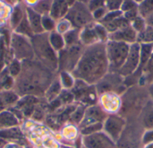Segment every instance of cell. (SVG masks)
Wrapping results in <instances>:
<instances>
[{
	"label": "cell",
	"mask_w": 153,
	"mask_h": 148,
	"mask_svg": "<svg viewBox=\"0 0 153 148\" xmlns=\"http://www.w3.org/2000/svg\"><path fill=\"white\" fill-rule=\"evenodd\" d=\"M103 130V123H96L81 129L82 136H89Z\"/></svg>",
	"instance_id": "39"
},
{
	"label": "cell",
	"mask_w": 153,
	"mask_h": 148,
	"mask_svg": "<svg viewBox=\"0 0 153 148\" xmlns=\"http://www.w3.org/2000/svg\"><path fill=\"white\" fill-rule=\"evenodd\" d=\"M136 8H138V3L135 2L134 0H123L120 11L123 13H125L126 12H129Z\"/></svg>",
	"instance_id": "42"
},
{
	"label": "cell",
	"mask_w": 153,
	"mask_h": 148,
	"mask_svg": "<svg viewBox=\"0 0 153 148\" xmlns=\"http://www.w3.org/2000/svg\"><path fill=\"white\" fill-rule=\"evenodd\" d=\"M10 42L12 51L15 56V59L24 61L31 60L34 58L33 48L30 38L14 32L11 37Z\"/></svg>",
	"instance_id": "11"
},
{
	"label": "cell",
	"mask_w": 153,
	"mask_h": 148,
	"mask_svg": "<svg viewBox=\"0 0 153 148\" xmlns=\"http://www.w3.org/2000/svg\"><path fill=\"white\" fill-rule=\"evenodd\" d=\"M24 15H25V13L23 12L22 6L16 5L13 8V11L12 16H11V26H12V28H13L15 29L16 27L19 25V23L22 21Z\"/></svg>",
	"instance_id": "32"
},
{
	"label": "cell",
	"mask_w": 153,
	"mask_h": 148,
	"mask_svg": "<svg viewBox=\"0 0 153 148\" xmlns=\"http://www.w3.org/2000/svg\"><path fill=\"white\" fill-rule=\"evenodd\" d=\"M137 35L138 33L133 29V27L130 24V26L126 28H124L116 32L110 33L109 40L123 42V43L132 45V44L137 43Z\"/></svg>",
	"instance_id": "17"
},
{
	"label": "cell",
	"mask_w": 153,
	"mask_h": 148,
	"mask_svg": "<svg viewBox=\"0 0 153 148\" xmlns=\"http://www.w3.org/2000/svg\"><path fill=\"white\" fill-rule=\"evenodd\" d=\"M131 45L108 40L106 43V53L109 64V71L118 72L124 65L126 57L129 54Z\"/></svg>",
	"instance_id": "6"
},
{
	"label": "cell",
	"mask_w": 153,
	"mask_h": 148,
	"mask_svg": "<svg viewBox=\"0 0 153 148\" xmlns=\"http://www.w3.org/2000/svg\"><path fill=\"white\" fill-rule=\"evenodd\" d=\"M152 83H153V54L143 71L139 85L147 87Z\"/></svg>",
	"instance_id": "24"
},
{
	"label": "cell",
	"mask_w": 153,
	"mask_h": 148,
	"mask_svg": "<svg viewBox=\"0 0 153 148\" xmlns=\"http://www.w3.org/2000/svg\"><path fill=\"white\" fill-rule=\"evenodd\" d=\"M94 24L95 22L82 28L80 30V42L84 47L100 43L99 40Z\"/></svg>",
	"instance_id": "18"
},
{
	"label": "cell",
	"mask_w": 153,
	"mask_h": 148,
	"mask_svg": "<svg viewBox=\"0 0 153 148\" xmlns=\"http://www.w3.org/2000/svg\"><path fill=\"white\" fill-rule=\"evenodd\" d=\"M48 39H49V43H50L51 46L57 53L60 52L61 50H63L65 47L64 36L62 34L56 32V30L51 31V32L48 33Z\"/></svg>",
	"instance_id": "25"
},
{
	"label": "cell",
	"mask_w": 153,
	"mask_h": 148,
	"mask_svg": "<svg viewBox=\"0 0 153 148\" xmlns=\"http://www.w3.org/2000/svg\"><path fill=\"white\" fill-rule=\"evenodd\" d=\"M99 95L106 92H115L122 96L128 88L125 84V78L118 72L108 71L95 84Z\"/></svg>",
	"instance_id": "9"
},
{
	"label": "cell",
	"mask_w": 153,
	"mask_h": 148,
	"mask_svg": "<svg viewBox=\"0 0 153 148\" xmlns=\"http://www.w3.org/2000/svg\"><path fill=\"white\" fill-rule=\"evenodd\" d=\"M87 107L88 106H86L84 105H82V104H79L78 105H76V108L74 109V111L73 112V113L70 116L71 121L74 123L80 125V123L82 122V119L84 117L85 111H86Z\"/></svg>",
	"instance_id": "31"
},
{
	"label": "cell",
	"mask_w": 153,
	"mask_h": 148,
	"mask_svg": "<svg viewBox=\"0 0 153 148\" xmlns=\"http://www.w3.org/2000/svg\"><path fill=\"white\" fill-rule=\"evenodd\" d=\"M143 148H153V143H151V144H149V145L144 146Z\"/></svg>",
	"instance_id": "55"
},
{
	"label": "cell",
	"mask_w": 153,
	"mask_h": 148,
	"mask_svg": "<svg viewBox=\"0 0 153 148\" xmlns=\"http://www.w3.org/2000/svg\"><path fill=\"white\" fill-rule=\"evenodd\" d=\"M142 142H143V146H146L149 145L151 143H153V130H145L143 134V138H142Z\"/></svg>",
	"instance_id": "46"
},
{
	"label": "cell",
	"mask_w": 153,
	"mask_h": 148,
	"mask_svg": "<svg viewBox=\"0 0 153 148\" xmlns=\"http://www.w3.org/2000/svg\"><path fill=\"white\" fill-rule=\"evenodd\" d=\"M26 15L29 20V22L30 24V27L32 29V31L35 34H40L45 32L44 29L42 27V22H41V18L42 15L35 12L32 7H27L26 8Z\"/></svg>",
	"instance_id": "21"
},
{
	"label": "cell",
	"mask_w": 153,
	"mask_h": 148,
	"mask_svg": "<svg viewBox=\"0 0 153 148\" xmlns=\"http://www.w3.org/2000/svg\"><path fill=\"white\" fill-rule=\"evenodd\" d=\"M21 70H22V63L19 62V60H17V59L13 60V62L10 63L9 68H8V71H9L11 77L16 78L20 74Z\"/></svg>",
	"instance_id": "41"
},
{
	"label": "cell",
	"mask_w": 153,
	"mask_h": 148,
	"mask_svg": "<svg viewBox=\"0 0 153 148\" xmlns=\"http://www.w3.org/2000/svg\"><path fill=\"white\" fill-rule=\"evenodd\" d=\"M63 91V88L61 86V83L59 81L58 78H56L53 82L50 84V86L48 87V88L47 89L46 93H45V96L47 97V99L49 102H52L53 100L56 99L60 94Z\"/></svg>",
	"instance_id": "23"
},
{
	"label": "cell",
	"mask_w": 153,
	"mask_h": 148,
	"mask_svg": "<svg viewBox=\"0 0 153 148\" xmlns=\"http://www.w3.org/2000/svg\"><path fill=\"white\" fill-rule=\"evenodd\" d=\"M144 130L138 119L127 120L126 126L117 143V148H143L142 138Z\"/></svg>",
	"instance_id": "5"
},
{
	"label": "cell",
	"mask_w": 153,
	"mask_h": 148,
	"mask_svg": "<svg viewBox=\"0 0 153 148\" xmlns=\"http://www.w3.org/2000/svg\"><path fill=\"white\" fill-rule=\"evenodd\" d=\"M0 124L4 126H15L18 124V121L13 114L10 112H2L0 113Z\"/></svg>",
	"instance_id": "35"
},
{
	"label": "cell",
	"mask_w": 153,
	"mask_h": 148,
	"mask_svg": "<svg viewBox=\"0 0 153 148\" xmlns=\"http://www.w3.org/2000/svg\"><path fill=\"white\" fill-rule=\"evenodd\" d=\"M22 70L13 83L14 92L18 96H41L56 79L55 72L38 61L24 60L21 62Z\"/></svg>",
	"instance_id": "1"
},
{
	"label": "cell",
	"mask_w": 153,
	"mask_h": 148,
	"mask_svg": "<svg viewBox=\"0 0 153 148\" xmlns=\"http://www.w3.org/2000/svg\"><path fill=\"white\" fill-rule=\"evenodd\" d=\"M126 126V120L119 114H110L103 123V131L117 144Z\"/></svg>",
	"instance_id": "12"
},
{
	"label": "cell",
	"mask_w": 153,
	"mask_h": 148,
	"mask_svg": "<svg viewBox=\"0 0 153 148\" xmlns=\"http://www.w3.org/2000/svg\"><path fill=\"white\" fill-rule=\"evenodd\" d=\"M0 97L4 101L5 105H13L19 99V96L12 90H4L0 93Z\"/></svg>",
	"instance_id": "34"
},
{
	"label": "cell",
	"mask_w": 153,
	"mask_h": 148,
	"mask_svg": "<svg viewBox=\"0 0 153 148\" xmlns=\"http://www.w3.org/2000/svg\"><path fill=\"white\" fill-rule=\"evenodd\" d=\"M59 81L61 83V86L63 89L65 90H72L73 88L75 85L76 79L74 77L72 72L68 71H60L59 72Z\"/></svg>",
	"instance_id": "26"
},
{
	"label": "cell",
	"mask_w": 153,
	"mask_h": 148,
	"mask_svg": "<svg viewBox=\"0 0 153 148\" xmlns=\"http://www.w3.org/2000/svg\"><path fill=\"white\" fill-rule=\"evenodd\" d=\"M123 15L131 22V21H134L135 18H137L140 14H139L138 8H136V9H134V10H131V11H129V12H126V13H123Z\"/></svg>",
	"instance_id": "49"
},
{
	"label": "cell",
	"mask_w": 153,
	"mask_h": 148,
	"mask_svg": "<svg viewBox=\"0 0 153 148\" xmlns=\"http://www.w3.org/2000/svg\"><path fill=\"white\" fill-rule=\"evenodd\" d=\"M137 43L142 44H152L153 45V28L146 26L137 35Z\"/></svg>",
	"instance_id": "29"
},
{
	"label": "cell",
	"mask_w": 153,
	"mask_h": 148,
	"mask_svg": "<svg viewBox=\"0 0 153 148\" xmlns=\"http://www.w3.org/2000/svg\"><path fill=\"white\" fill-rule=\"evenodd\" d=\"M83 50L84 46L79 44L65 47L58 52V71L73 72L81 59Z\"/></svg>",
	"instance_id": "8"
},
{
	"label": "cell",
	"mask_w": 153,
	"mask_h": 148,
	"mask_svg": "<svg viewBox=\"0 0 153 148\" xmlns=\"http://www.w3.org/2000/svg\"><path fill=\"white\" fill-rule=\"evenodd\" d=\"M82 142L85 148H117V144L102 130L89 136H82Z\"/></svg>",
	"instance_id": "15"
},
{
	"label": "cell",
	"mask_w": 153,
	"mask_h": 148,
	"mask_svg": "<svg viewBox=\"0 0 153 148\" xmlns=\"http://www.w3.org/2000/svg\"><path fill=\"white\" fill-rule=\"evenodd\" d=\"M41 22H42V27H43L45 32L49 33L56 29V21H55L49 14L42 15Z\"/></svg>",
	"instance_id": "36"
},
{
	"label": "cell",
	"mask_w": 153,
	"mask_h": 148,
	"mask_svg": "<svg viewBox=\"0 0 153 148\" xmlns=\"http://www.w3.org/2000/svg\"><path fill=\"white\" fill-rule=\"evenodd\" d=\"M72 29H73V26L66 18H63V19L56 21V29H55L56 32L64 35L65 33H66Z\"/></svg>",
	"instance_id": "38"
},
{
	"label": "cell",
	"mask_w": 153,
	"mask_h": 148,
	"mask_svg": "<svg viewBox=\"0 0 153 148\" xmlns=\"http://www.w3.org/2000/svg\"><path fill=\"white\" fill-rule=\"evenodd\" d=\"M53 0H39L36 4L32 6V9L40 15L49 14Z\"/></svg>",
	"instance_id": "30"
},
{
	"label": "cell",
	"mask_w": 153,
	"mask_h": 148,
	"mask_svg": "<svg viewBox=\"0 0 153 148\" xmlns=\"http://www.w3.org/2000/svg\"><path fill=\"white\" fill-rule=\"evenodd\" d=\"M69 7L70 5L66 3L65 0H53L49 15L55 21L63 19L67 14Z\"/></svg>",
	"instance_id": "20"
},
{
	"label": "cell",
	"mask_w": 153,
	"mask_h": 148,
	"mask_svg": "<svg viewBox=\"0 0 153 148\" xmlns=\"http://www.w3.org/2000/svg\"><path fill=\"white\" fill-rule=\"evenodd\" d=\"M94 26H95V29H96L100 42L106 44L109 40V33L108 32L106 28L100 22H95Z\"/></svg>",
	"instance_id": "37"
},
{
	"label": "cell",
	"mask_w": 153,
	"mask_h": 148,
	"mask_svg": "<svg viewBox=\"0 0 153 148\" xmlns=\"http://www.w3.org/2000/svg\"><path fill=\"white\" fill-rule=\"evenodd\" d=\"M145 21H146V24L148 26H151L153 28V13L145 18Z\"/></svg>",
	"instance_id": "51"
},
{
	"label": "cell",
	"mask_w": 153,
	"mask_h": 148,
	"mask_svg": "<svg viewBox=\"0 0 153 148\" xmlns=\"http://www.w3.org/2000/svg\"><path fill=\"white\" fill-rule=\"evenodd\" d=\"M109 71L106 44L98 43L84 47L81 59L72 74L76 80L95 85Z\"/></svg>",
	"instance_id": "2"
},
{
	"label": "cell",
	"mask_w": 153,
	"mask_h": 148,
	"mask_svg": "<svg viewBox=\"0 0 153 148\" xmlns=\"http://www.w3.org/2000/svg\"><path fill=\"white\" fill-rule=\"evenodd\" d=\"M72 92L74 95L75 101H78L82 105L90 106L98 104L99 94L95 85H89L82 80H76Z\"/></svg>",
	"instance_id": "10"
},
{
	"label": "cell",
	"mask_w": 153,
	"mask_h": 148,
	"mask_svg": "<svg viewBox=\"0 0 153 148\" xmlns=\"http://www.w3.org/2000/svg\"><path fill=\"white\" fill-rule=\"evenodd\" d=\"M98 105L108 114H118L122 105L121 96L115 92H106L99 95Z\"/></svg>",
	"instance_id": "13"
},
{
	"label": "cell",
	"mask_w": 153,
	"mask_h": 148,
	"mask_svg": "<svg viewBox=\"0 0 153 148\" xmlns=\"http://www.w3.org/2000/svg\"><path fill=\"white\" fill-rule=\"evenodd\" d=\"M65 18L71 22L73 28L79 29H82V28L95 22L88 4L79 1H76L69 7L67 14Z\"/></svg>",
	"instance_id": "7"
},
{
	"label": "cell",
	"mask_w": 153,
	"mask_h": 148,
	"mask_svg": "<svg viewBox=\"0 0 153 148\" xmlns=\"http://www.w3.org/2000/svg\"><path fill=\"white\" fill-rule=\"evenodd\" d=\"M134 1H135V2H137V3L139 4V3H141V2H142L143 0H134Z\"/></svg>",
	"instance_id": "57"
},
{
	"label": "cell",
	"mask_w": 153,
	"mask_h": 148,
	"mask_svg": "<svg viewBox=\"0 0 153 148\" xmlns=\"http://www.w3.org/2000/svg\"><path fill=\"white\" fill-rule=\"evenodd\" d=\"M76 1H79V2H82V3H85V4H88L91 0H76Z\"/></svg>",
	"instance_id": "56"
},
{
	"label": "cell",
	"mask_w": 153,
	"mask_h": 148,
	"mask_svg": "<svg viewBox=\"0 0 153 148\" xmlns=\"http://www.w3.org/2000/svg\"><path fill=\"white\" fill-rule=\"evenodd\" d=\"M4 38H0V74H1V70L4 65V58H5V46H4Z\"/></svg>",
	"instance_id": "47"
},
{
	"label": "cell",
	"mask_w": 153,
	"mask_h": 148,
	"mask_svg": "<svg viewBox=\"0 0 153 148\" xmlns=\"http://www.w3.org/2000/svg\"><path fill=\"white\" fill-rule=\"evenodd\" d=\"M66 1V3L71 6V5H73L75 2H76V0H65Z\"/></svg>",
	"instance_id": "54"
},
{
	"label": "cell",
	"mask_w": 153,
	"mask_h": 148,
	"mask_svg": "<svg viewBox=\"0 0 153 148\" xmlns=\"http://www.w3.org/2000/svg\"><path fill=\"white\" fill-rule=\"evenodd\" d=\"M15 32L18 33V34H21L22 36H25V37H28V38H31L34 33L32 31V29L30 27V24L29 22V20L27 18V15H26V13H25V15L24 17L22 18V21L19 23V25L16 27L15 29Z\"/></svg>",
	"instance_id": "28"
},
{
	"label": "cell",
	"mask_w": 153,
	"mask_h": 148,
	"mask_svg": "<svg viewBox=\"0 0 153 148\" xmlns=\"http://www.w3.org/2000/svg\"><path fill=\"white\" fill-rule=\"evenodd\" d=\"M101 24L106 28L108 32L110 34V33L116 32L119 29H122L124 28L130 26V21L124 15H121L111 21H108L106 23H101Z\"/></svg>",
	"instance_id": "22"
},
{
	"label": "cell",
	"mask_w": 153,
	"mask_h": 148,
	"mask_svg": "<svg viewBox=\"0 0 153 148\" xmlns=\"http://www.w3.org/2000/svg\"><path fill=\"white\" fill-rule=\"evenodd\" d=\"M138 121L144 130H153V101L150 99L143 109Z\"/></svg>",
	"instance_id": "19"
},
{
	"label": "cell",
	"mask_w": 153,
	"mask_h": 148,
	"mask_svg": "<svg viewBox=\"0 0 153 148\" xmlns=\"http://www.w3.org/2000/svg\"><path fill=\"white\" fill-rule=\"evenodd\" d=\"M123 0H105V7L108 11H118Z\"/></svg>",
	"instance_id": "43"
},
{
	"label": "cell",
	"mask_w": 153,
	"mask_h": 148,
	"mask_svg": "<svg viewBox=\"0 0 153 148\" xmlns=\"http://www.w3.org/2000/svg\"><path fill=\"white\" fill-rule=\"evenodd\" d=\"M122 105L119 115L127 120L138 119L143 109L151 99L147 87L134 85L126 89L121 96Z\"/></svg>",
	"instance_id": "3"
},
{
	"label": "cell",
	"mask_w": 153,
	"mask_h": 148,
	"mask_svg": "<svg viewBox=\"0 0 153 148\" xmlns=\"http://www.w3.org/2000/svg\"><path fill=\"white\" fill-rule=\"evenodd\" d=\"M130 24H131V26L133 27V29H134L137 33L141 32V31L147 26L145 18L142 17L141 15H139V16H138L137 18H135L134 21H132L130 22Z\"/></svg>",
	"instance_id": "40"
},
{
	"label": "cell",
	"mask_w": 153,
	"mask_h": 148,
	"mask_svg": "<svg viewBox=\"0 0 153 148\" xmlns=\"http://www.w3.org/2000/svg\"><path fill=\"white\" fill-rule=\"evenodd\" d=\"M80 30L81 29H79L73 28L72 29H70L69 31H67L66 33H65L63 35L64 39H65V47L73 46L81 44V42H80Z\"/></svg>",
	"instance_id": "27"
},
{
	"label": "cell",
	"mask_w": 153,
	"mask_h": 148,
	"mask_svg": "<svg viewBox=\"0 0 153 148\" xmlns=\"http://www.w3.org/2000/svg\"><path fill=\"white\" fill-rule=\"evenodd\" d=\"M140 50L141 45L139 43L132 44L130 46L129 54L126 57V60L121 69L118 71V73L124 78L134 73L140 66Z\"/></svg>",
	"instance_id": "14"
},
{
	"label": "cell",
	"mask_w": 153,
	"mask_h": 148,
	"mask_svg": "<svg viewBox=\"0 0 153 148\" xmlns=\"http://www.w3.org/2000/svg\"><path fill=\"white\" fill-rule=\"evenodd\" d=\"M147 88H148V92H149L150 97L153 101V83L150 84L149 86H147Z\"/></svg>",
	"instance_id": "52"
},
{
	"label": "cell",
	"mask_w": 153,
	"mask_h": 148,
	"mask_svg": "<svg viewBox=\"0 0 153 148\" xmlns=\"http://www.w3.org/2000/svg\"><path fill=\"white\" fill-rule=\"evenodd\" d=\"M123 15V13L118 10V11H108L106 15L104 16V18L100 21V23H106V22H108V21H111L115 19H117V17Z\"/></svg>",
	"instance_id": "44"
},
{
	"label": "cell",
	"mask_w": 153,
	"mask_h": 148,
	"mask_svg": "<svg viewBox=\"0 0 153 148\" xmlns=\"http://www.w3.org/2000/svg\"><path fill=\"white\" fill-rule=\"evenodd\" d=\"M4 107H5V105H4V101L2 100V98L0 97V112L3 111Z\"/></svg>",
	"instance_id": "53"
},
{
	"label": "cell",
	"mask_w": 153,
	"mask_h": 148,
	"mask_svg": "<svg viewBox=\"0 0 153 148\" xmlns=\"http://www.w3.org/2000/svg\"><path fill=\"white\" fill-rule=\"evenodd\" d=\"M108 12V11L106 9V7H100V8H98V9L92 11L91 13H92V17H93L94 21L95 22H100L104 18V16L106 15V13Z\"/></svg>",
	"instance_id": "45"
},
{
	"label": "cell",
	"mask_w": 153,
	"mask_h": 148,
	"mask_svg": "<svg viewBox=\"0 0 153 148\" xmlns=\"http://www.w3.org/2000/svg\"><path fill=\"white\" fill-rule=\"evenodd\" d=\"M35 60L53 72L58 71V53L51 46L48 33L35 34L30 38Z\"/></svg>",
	"instance_id": "4"
},
{
	"label": "cell",
	"mask_w": 153,
	"mask_h": 148,
	"mask_svg": "<svg viewBox=\"0 0 153 148\" xmlns=\"http://www.w3.org/2000/svg\"><path fill=\"white\" fill-rule=\"evenodd\" d=\"M108 115L100 108V106L97 104L94 105H90L86 108L84 117L80 123V129L84 127L96 124V123H104L105 120Z\"/></svg>",
	"instance_id": "16"
},
{
	"label": "cell",
	"mask_w": 153,
	"mask_h": 148,
	"mask_svg": "<svg viewBox=\"0 0 153 148\" xmlns=\"http://www.w3.org/2000/svg\"><path fill=\"white\" fill-rule=\"evenodd\" d=\"M20 134L21 133L15 129L11 131H0V137L2 138H17L20 136Z\"/></svg>",
	"instance_id": "50"
},
{
	"label": "cell",
	"mask_w": 153,
	"mask_h": 148,
	"mask_svg": "<svg viewBox=\"0 0 153 148\" xmlns=\"http://www.w3.org/2000/svg\"><path fill=\"white\" fill-rule=\"evenodd\" d=\"M138 11L139 14L146 18L148 15L153 13V0H143L138 4Z\"/></svg>",
	"instance_id": "33"
},
{
	"label": "cell",
	"mask_w": 153,
	"mask_h": 148,
	"mask_svg": "<svg viewBox=\"0 0 153 148\" xmlns=\"http://www.w3.org/2000/svg\"><path fill=\"white\" fill-rule=\"evenodd\" d=\"M88 6L91 12L98 8L105 7V0H91L88 3Z\"/></svg>",
	"instance_id": "48"
}]
</instances>
